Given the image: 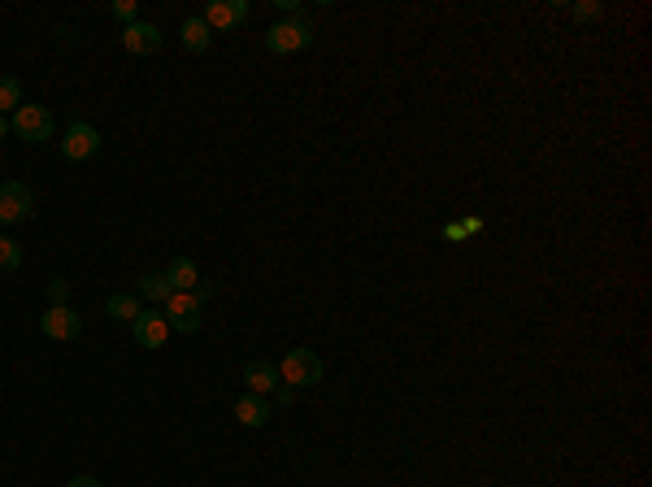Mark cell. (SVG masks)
Returning a JSON list of instances; mask_svg holds the SVG:
<instances>
[{"instance_id":"obj_23","label":"cell","mask_w":652,"mask_h":487,"mask_svg":"<svg viewBox=\"0 0 652 487\" xmlns=\"http://www.w3.org/2000/svg\"><path fill=\"white\" fill-rule=\"evenodd\" d=\"M65 487H104L101 479H92V475H79V479H70Z\"/></svg>"},{"instance_id":"obj_8","label":"cell","mask_w":652,"mask_h":487,"mask_svg":"<svg viewBox=\"0 0 652 487\" xmlns=\"http://www.w3.org/2000/svg\"><path fill=\"white\" fill-rule=\"evenodd\" d=\"M40 331L57 339V344H65V339H74L79 331H83V318L70 309V305H49V314L40 318Z\"/></svg>"},{"instance_id":"obj_20","label":"cell","mask_w":652,"mask_h":487,"mask_svg":"<svg viewBox=\"0 0 652 487\" xmlns=\"http://www.w3.org/2000/svg\"><path fill=\"white\" fill-rule=\"evenodd\" d=\"M113 18H122L127 27L140 22V18H135V0H113Z\"/></svg>"},{"instance_id":"obj_4","label":"cell","mask_w":652,"mask_h":487,"mask_svg":"<svg viewBox=\"0 0 652 487\" xmlns=\"http://www.w3.org/2000/svg\"><path fill=\"white\" fill-rule=\"evenodd\" d=\"M201 309L204 305L196 301V292H170L165 305H161L170 331H183V335H196V331H201Z\"/></svg>"},{"instance_id":"obj_14","label":"cell","mask_w":652,"mask_h":487,"mask_svg":"<svg viewBox=\"0 0 652 487\" xmlns=\"http://www.w3.org/2000/svg\"><path fill=\"white\" fill-rule=\"evenodd\" d=\"M165 283H170V292H192V287L201 283L196 262H192V257H174V262H170V270H165Z\"/></svg>"},{"instance_id":"obj_25","label":"cell","mask_w":652,"mask_h":487,"mask_svg":"<svg viewBox=\"0 0 652 487\" xmlns=\"http://www.w3.org/2000/svg\"><path fill=\"white\" fill-rule=\"evenodd\" d=\"M461 226H465V235H479V231H483V217H465V222H461Z\"/></svg>"},{"instance_id":"obj_11","label":"cell","mask_w":652,"mask_h":487,"mask_svg":"<svg viewBox=\"0 0 652 487\" xmlns=\"http://www.w3.org/2000/svg\"><path fill=\"white\" fill-rule=\"evenodd\" d=\"M244 383H249L252 396H270L279 387V370L270 361H244Z\"/></svg>"},{"instance_id":"obj_12","label":"cell","mask_w":652,"mask_h":487,"mask_svg":"<svg viewBox=\"0 0 652 487\" xmlns=\"http://www.w3.org/2000/svg\"><path fill=\"white\" fill-rule=\"evenodd\" d=\"M235 418H240L244 427H265V422H270V400L244 392V396L235 400Z\"/></svg>"},{"instance_id":"obj_15","label":"cell","mask_w":652,"mask_h":487,"mask_svg":"<svg viewBox=\"0 0 652 487\" xmlns=\"http://www.w3.org/2000/svg\"><path fill=\"white\" fill-rule=\"evenodd\" d=\"M140 296H109V305H104V314L109 318H118V323H135L140 318Z\"/></svg>"},{"instance_id":"obj_26","label":"cell","mask_w":652,"mask_h":487,"mask_svg":"<svg viewBox=\"0 0 652 487\" xmlns=\"http://www.w3.org/2000/svg\"><path fill=\"white\" fill-rule=\"evenodd\" d=\"M4 135H9V118H0V140H4Z\"/></svg>"},{"instance_id":"obj_19","label":"cell","mask_w":652,"mask_h":487,"mask_svg":"<svg viewBox=\"0 0 652 487\" xmlns=\"http://www.w3.org/2000/svg\"><path fill=\"white\" fill-rule=\"evenodd\" d=\"M570 13H574V22H596V18H601L604 9L596 4V0H583V4H574Z\"/></svg>"},{"instance_id":"obj_9","label":"cell","mask_w":652,"mask_h":487,"mask_svg":"<svg viewBox=\"0 0 652 487\" xmlns=\"http://www.w3.org/2000/svg\"><path fill=\"white\" fill-rule=\"evenodd\" d=\"M131 326H135V344L140 348H161L170 339V323H165L161 309H140V318Z\"/></svg>"},{"instance_id":"obj_1","label":"cell","mask_w":652,"mask_h":487,"mask_svg":"<svg viewBox=\"0 0 652 487\" xmlns=\"http://www.w3.org/2000/svg\"><path fill=\"white\" fill-rule=\"evenodd\" d=\"M274 370H279L283 387H313V383H322V357L313 348H288Z\"/></svg>"},{"instance_id":"obj_6","label":"cell","mask_w":652,"mask_h":487,"mask_svg":"<svg viewBox=\"0 0 652 487\" xmlns=\"http://www.w3.org/2000/svg\"><path fill=\"white\" fill-rule=\"evenodd\" d=\"M61 153H65V162H88V157H96V153H101V131H96L92 122H70V131H65V140H61Z\"/></svg>"},{"instance_id":"obj_13","label":"cell","mask_w":652,"mask_h":487,"mask_svg":"<svg viewBox=\"0 0 652 487\" xmlns=\"http://www.w3.org/2000/svg\"><path fill=\"white\" fill-rule=\"evenodd\" d=\"M179 40H183L188 53H204V49L213 44V31H209V22L196 13V18H188V22L179 27Z\"/></svg>"},{"instance_id":"obj_22","label":"cell","mask_w":652,"mask_h":487,"mask_svg":"<svg viewBox=\"0 0 652 487\" xmlns=\"http://www.w3.org/2000/svg\"><path fill=\"white\" fill-rule=\"evenodd\" d=\"M444 240H452V244L465 240V226H461V222H449V226H444Z\"/></svg>"},{"instance_id":"obj_7","label":"cell","mask_w":652,"mask_h":487,"mask_svg":"<svg viewBox=\"0 0 652 487\" xmlns=\"http://www.w3.org/2000/svg\"><path fill=\"white\" fill-rule=\"evenodd\" d=\"M201 18L209 22V31H235V27L249 22V4L244 0H209Z\"/></svg>"},{"instance_id":"obj_17","label":"cell","mask_w":652,"mask_h":487,"mask_svg":"<svg viewBox=\"0 0 652 487\" xmlns=\"http://www.w3.org/2000/svg\"><path fill=\"white\" fill-rule=\"evenodd\" d=\"M18 105H22V83L13 74H0V118L13 113Z\"/></svg>"},{"instance_id":"obj_18","label":"cell","mask_w":652,"mask_h":487,"mask_svg":"<svg viewBox=\"0 0 652 487\" xmlns=\"http://www.w3.org/2000/svg\"><path fill=\"white\" fill-rule=\"evenodd\" d=\"M18 266H22V244L0 235V270H18Z\"/></svg>"},{"instance_id":"obj_5","label":"cell","mask_w":652,"mask_h":487,"mask_svg":"<svg viewBox=\"0 0 652 487\" xmlns=\"http://www.w3.org/2000/svg\"><path fill=\"white\" fill-rule=\"evenodd\" d=\"M35 214V196L27 183H0V226H13V222H27Z\"/></svg>"},{"instance_id":"obj_3","label":"cell","mask_w":652,"mask_h":487,"mask_svg":"<svg viewBox=\"0 0 652 487\" xmlns=\"http://www.w3.org/2000/svg\"><path fill=\"white\" fill-rule=\"evenodd\" d=\"M9 131L27 144H44V140H52V113L44 105H18L9 118Z\"/></svg>"},{"instance_id":"obj_16","label":"cell","mask_w":652,"mask_h":487,"mask_svg":"<svg viewBox=\"0 0 652 487\" xmlns=\"http://www.w3.org/2000/svg\"><path fill=\"white\" fill-rule=\"evenodd\" d=\"M140 296L152 301V305H165V296H170V283H165V274H140Z\"/></svg>"},{"instance_id":"obj_24","label":"cell","mask_w":652,"mask_h":487,"mask_svg":"<svg viewBox=\"0 0 652 487\" xmlns=\"http://www.w3.org/2000/svg\"><path fill=\"white\" fill-rule=\"evenodd\" d=\"M274 396H279V405H292L296 400V387H274Z\"/></svg>"},{"instance_id":"obj_21","label":"cell","mask_w":652,"mask_h":487,"mask_svg":"<svg viewBox=\"0 0 652 487\" xmlns=\"http://www.w3.org/2000/svg\"><path fill=\"white\" fill-rule=\"evenodd\" d=\"M49 296H52V305H65V296H70V283H65V278H52Z\"/></svg>"},{"instance_id":"obj_10","label":"cell","mask_w":652,"mask_h":487,"mask_svg":"<svg viewBox=\"0 0 652 487\" xmlns=\"http://www.w3.org/2000/svg\"><path fill=\"white\" fill-rule=\"evenodd\" d=\"M122 49L135 57H149L161 49V31L152 27V22H131V27H122Z\"/></svg>"},{"instance_id":"obj_2","label":"cell","mask_w":652,"mask_h":487,"mask_svg":"<svg viewBox=\"0 0 652 487\" xmlns=\"http://www.w3.org/2000/svg\"><path fill=\"white\" fill-rule=\"evenodd\" d=\"M309 44H313V27H309V18H301V13H292V18H283V22H274L265 31V49L274 57L301 53Z\"/></svg>"}]
</instances>
